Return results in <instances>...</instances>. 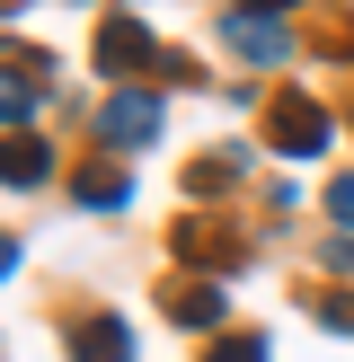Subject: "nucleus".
<instances>
[{
    "label": "nucleus",
    "instance_id": "6",
    "mask_svg": "<svg viewBox=\"0 0 354 362\" xmlns=\"http://www.w3.org/2000/svg\"><path fill=\"white\" fill-rule=\"evenodd\" d=\"M71 354L80 362H133V336H124V318H80L71 327Z\"/></svg>",
    "mask_w": 354,
    "mask_h": 362
},
{
    "label": "nucleus",
    "instance_id": "3",
    "mask_svg": "<svg viewBox=\"0 0 354 362\" xmlns=\"http://www.w3.org/2000/svg\"><path fill=\"white\" fill-rule=\"evenodd\" d=\"M266 141H275L283 159H310V151H328V115H319L310 98H283L275 124H266Z\"/></svg>",
    "mask_w": 354,
    "mask_h": 362
},
{
    "label": "nucleus",
    "instance_id": "4",
    "mask_svg": "<svg viewBox=\"0 0 354 362\" xmlns=\"http://www.w3.org/2000/svg\"><path fill=\"white\" fill-rule=\"evenodd\" d=\"M151 27H142V18H106V27H98V71H115V80H124V71H142V62H151Z\"/></svg>",
    "mask_w": 354,
    "mask_h": 362
},
{
    "label": "nucleus",
    "instance_id": "10",
    "mask_svg": "<svg viewBox=\"0 0 354 362\" xmlns=\"http://www.w3.org/2000/svg\"><path fill=\"white\" fill-rule=\"evenodd\" d=\"M177 247H186V257H204V265L239 257V239H222V230H186V239H177Z\"/></svg>",
    "mask_w": 354,
    "mask_h": 362
},
{
    "label": "nucleus",
    "instance_id": "5",
    "mask_svg": "<svg viewBox=\"0 0 354 362\" xmlns=\"http://www.w3.org/2000/svg\"><path fill=\"white\" fill-rule=\"evenodd\" d=\"M45 177H53V151L35 133H9V141H0V186H45Z\"/></svg>",
    "mask_w": 354,
    "mask_h": 362
},
{
    "label": "nucleus",
    "instance_id": "2",
    "mask_svg": "<svg viewBox=\"0 0 354 362\" xmlns=\"http://www.w3.org/2000/svg\"><path fill=\"white\" fill-rule=\"evenodd\" d=\"M222 35H230V45L248 53V62H283V45H292V35H283V0H257V9H230V18H222Z\"/></svg>",
    "mask_w": 354,
    "mask_h": 362
},
{
    "label": "nucleus",
    "instance_id": "8",
    "mask_svg": "<svg viewBox=\"0 0 354 362\" xmlns=\"http://www.w3.org/2000/svg\"><path fill=\"white\" fill-rule=\"evenodd\" d=\"M35 106H45V80H18V71H0V124H35Z\"/></svg>",
    "mask_w": 354,
    "mask_h": 362
},
{
    "label": "nucleus",
    "instance_id": "9",
    "mask_svg": "<svg viewBox=\"0 0 354 362\" xmlns=\"http://www.w3.org/2000/svg\"><path fill=\"white\" fill-rule=\"evenodd\" d=\"M80 204H88V212H124V204H133V186H124L115 168H98V177H80Z\"/></svg>",
    "mask_w": 354,
    "mask_h": 362
},
{
    "label": "nucleus",
    "instance_id": "1",
    "mask_svg": "<svg viewBox=\"0 0 354 362\" xmlns=\"http://www.w3.org/2000/svg\"><path fill=\"white\" fill-rule=\"evenodd\" d=\"M98 133L115 141V151H151L159 141V98L151 88H115V98L98 106Z\"/></svg>",
    "mask_w": 354,
    "mask_h": 362
},
{
    "label": "nucleus",
    "instance_id": "13",
    "mask_svg": "<svg viewBox=\"0 0 354 362\" xmlns=\"http://www.w3.org/2000/svg\"><path fill=\"white\" fill-rule=\"evenodd\" d=\"M9 265H18V239H9V230H0V274H9Z\"/></svg>",
    "mask_w": 354,
    "mask_h": 362
},
{
    "label": "nucleus",
    "instance_id": "11",
    "mask_svg": "<svg viewBox=\"0 0 354 362\" xmlns=\"http://www.w3.org/2000/svg\"><path fill=\"white\" fill-rule=\"evenodd\" d=\"M212 362H266V336H222Z\"/></svg>",
    "mask_w": 354,
    "mask_h": 362
},
{
    "label": "nucleus",
    "instance_id": "12",
    "mask_svg": "<svg viewBox=\"0 0 354 362\" xmlns=\"http://www.w3.org/2000/svg\"><path fill=\"white\" fill-rule=\"evenodd\" d=\"M328 221H346V230H354V177H336V186H328Z\"/></svg>",
    "mask_w": 354,
    "mask_h": 362
},
{
    "label": "nucleus",
    "instance_id": "7",
    "mask_svg": "<svg viewBox=\"0 0 354 362\" xmlns=\"http://www.w3.org/2000/svg\"><path fill=\"white\" fill-rule=\"evenodd\" d=\"M222 310H230V300L212 292V283H186V292H169V318H177V327H222Z\"/></svg>",
    "mask_w": 354,
    "mask_h": 362
}]
</instances>
